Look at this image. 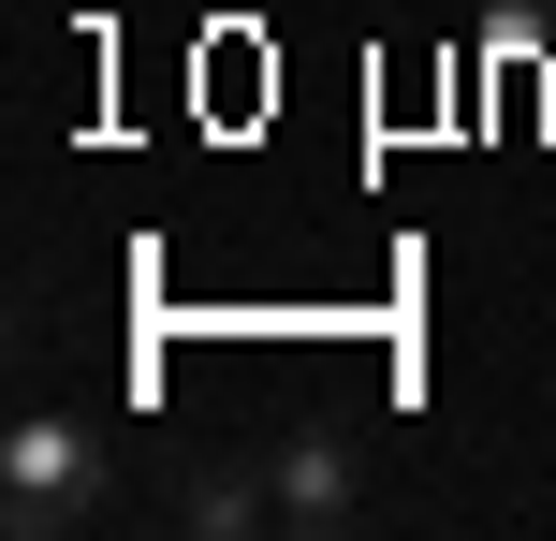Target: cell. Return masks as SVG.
Here are the masks:
<instances>
[{
    "label": "cell",
    "mask_w": 556,
    "mask_h": 541,
    "mask_svg": "<svg viewBox=\"0 0 556 541\" xmlns=\"http://www.w3.org/2000/svg\"><path fill=\"white\" fill-rule=\"evenodd\" d=\"M0 527H15V541H88V527H117V454H103V425H74V410H15V439H0Z\"/></svg>",
    "instance_id": "1"
},
{
    "label": "cell",
    "mask_w": 556,
    "mask_h": 541,
    "mask_svg": "<svg viewBox=\"0 0 556 541\" xmlns=\"http://www.w3.org/2000/svg\"><path fill=\"white\" fill-rule=\"evenodd\" d=\"M264 484H278V541H352L366 513H381V468H366L352 425H278Z\"/></svg>",
    "instance_id": "2"
},
{
    "label": "cell",
    "mask_w": 556,
    "mask_h": 541,
    "mask_svg": "<svg viewBox=\"0 0 556 541\" xmlns=\"http://www.w3.org/2000/svg\"><path fill=\"white\" fill-rule=\"evenodd\" d=\"M176 527H191V541H278L264 439H205V454H191V484H176Z\"/></svg>",
    "instance_id": "3"
}]
</instances>
